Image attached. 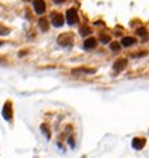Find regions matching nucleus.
<instances>
[{
    "label": "nucleus",
    "instance_id": "1",
    "mask_svg": "<svg viewBox=\"0 0 149 158\" xmlns=\"http://www.w3.org/2000/svg\"><path fill=\"white\" fill-rule=\"evenodd\" d=\"M74 42V38L71 34L66 32V34H61V35L58 36V43L61 44V46L66 47V46H71Z\"/></svg>",
    "mask_w": 149,
    "mask_h": 158
},
{
    "label": "nucleus",
    "instance_id": "4",
    "mask_svg": "<svg viewBox=\"0 0 149 158\" xmlns=\"http://www.w3.org/2000/svg\"><path fill=\"white\" fill-rule=\"evenodd\" d=\"M126 65H128V60H126L125 58H120V59H117V60L114 62L113 68H114V71L120 73V71H122L124 68L126 67Z\"/></svg>",
    "mask_w": 149,
    "mask_h": 158
},
{
    "label": "nucleus",
    "instance_id": "14",
    "mask_svg": "<svg viewBox=\"0 0 149 158\" xmlns=\"http://www.w3.org/2000/svg\"><path fill=\"white\" fill-rule=\"evenodd\" d=\"M136 34H137L138 36H141V38H145V36H146V29L144 28V27H141V28H137Z\"/></svg>",
    "mask_w": 149,
    "mask_h": 158
},
{
    "label": "nucleus",
    "instance_id": "10",
    "mask_svg": "<svg viewBox=\"0 0 149 158\" xmlns=\"http://www.w3.org/2000/svg\"><path fill=\"white\" fill-rule=\"evenodd\" d=\"M136 42H137V40H136L135 38H132V36H128V38H124L122 40H121V46H124V47H130V46H133Z\"/></svg>",
    "mask_w": 149,
    "mask_h": 158
},
{
    "label": "nucleus",
    "instance_id": "12",
    "mask_svg": "<svg viewBox=\"0 0 149 158\" xmlns=\"http://www.w3.org/2000/svg\"><path fill=\"white\" fill-rule=\"evenodd\" d=\"M79 34H81L82 36H86V35H90L91 34V29L89 28V27H82L81 29H79Z\"/></svg>",
    "mask_w": 149,
    "mask_h": 158
},
{
    "label": "nucleus",
    "instance_id": "5",
    "mask_svg": "<svg viewBox=\"0 0 149 158\" xmlns=\"http://www.w3.org/2000/svg\"><path fill=\"white\" fill-rule=\"evenodd\" d=\"M34 9L38 15H42L46 11V3L43 0H34Z\"/></svg>",
    "mask_w": 149,
    "mask_h": 158
},
{
    "label": "nucleus",
    "instance_id": "9",
    "mask_svg": "<svg viewBox=\"0 0 149 158\" xmlns=\"http://www.w3.org/2000/svg\"><path fill=\"white\" fill-rule=\"evenodd\" d=\"M95 46H97V40L94 38L86 39L85 43H83V48H85V50H91V48H94Z\"/></svg>",
    "mask_w": 149,
    "mask_h": 158
},
{
    "label": "nucleus",
    "instance_id": "17",
    "mask_svg": "<svg viewBox=\"0 0 149 158\" xmlns=\"http://www.w3.org/2000/svg\"><path fill=\"white\" fill-rule=\"evenodd\" d=\"M41 129H42V131L44 133V135H46L47 138H50V133H48V130H47V126H46V125H42Z\"/></svg>",
    "mask_w": 149,
    "mask_h": 158
},
{
    "label": "nucleus",
    "instance_id": "16",
    "mask_svg": "<svg viewBox=\"0 0 149 158\" xmlns=\"http://www.w3.org/2000/svg\"><path fill=\"white\" fill-rule=\"evenodd\" d=\"M101 42L106 44V43H110L111 39H110V36L109 35H101Z\"/></svg>",
    "mask_w": 149,
    "mask_h": 158
},
{
    "label": "nucleus",
    "instance_id": "11",
    "mask_svg": "<svg viewBox=\"0 0 149 158\" xmlns=\"http://www.w3.org/2000/svg\"><path fill=\"white\" fill-rule=\"evenodd\" d=\"M39 27H41V29L42 31H48V22H47V19H44V18H42L41 20H39Z\"/></svg>",
    "mask_w": 149,
    "mask_h": 158
},
{
    "label": "nucleus",
    "instance_id": "2",
    "mask_svg": "<svg viewBox=\"0 0 149 158\" xmlns=\"http://www.w3.org/2000/svg\"><path fill=\"white\" fill-rule=\"evenodd\" d=\"M66 20H67L69 24H75L78 22V12L74 8H70L66 12Z\"/></svg>",
    "mask_w": 149,
    "mask_h": 158
},
{
    "label": "nucleus",
    "instance_id": "19",
    "mask_svg": "<svg viewBox=\"0 0 149 158\" xmlns=\"http://www.w3.org/2000/svg\"><path fill=\"white\" fill-rule=\"evenodd\" d=\"M69 142H70V145L74 147V145H75V142H74V141H73V138H70V139H69Z\"/></svg>",
    "mask_w": 149,
    "mask_h": 158
},
{
    "label": "nucleus",
    "instance_id": "3",
    "mask_svg": "<svg viewBox=\"0 0 149 158\" xmlns=\"http://www.w3.org/2000/svg\"><path fill=\"white\" fill-rule=\"evenodd\" d=\"M51 22H53V26L54 27H62V26H63V23H64L63 15L56 14V12L51 14Z\"/></svg>",
    "mask_w": 149,
    "mask_h": 158
},
{
    "label": "nucleus",
    "instance_id": "18",
    "mask_svg": "<svg viewBox=\"0 0 149 158\" xmlns=\"http://www.w3.org/2000/svg\"><path fill=\"white\" fill-rule=\"evenodd\" d=\"M145 55H146L145 51H144V52H136V54H133V56H135V58H136V56H145Z\"/></svg>",
    "mask_w": 149,
    "mask_h": 158
},
{
    "label": "nucleus",
    "instance_id": "20",
    "mask_svg": "<svg viewBox=\"0 0 149 158\" xmlns=\"http://www.w3.org/2000/svg\"><path fill=\"white\" fill-rule=\"evenodd\" d=\"M63 1H64V0H55L56 4H61V3H63Z\"/></svg>",
    "mask_w": 149,
    "mask_h": 158
},
{
    "label": "nucleus",
    "instance_id": "6",
    "mask_svg": "<svg viewBox=\"0 0 149 158\" xmlns=\"http://www.w3.org/2000/svg\"><path fill=\"white\" fill-rule=\"evenodd\" d=\"M3 117L6 121H11V118H12V103L11 102H6V105H4Z\"/></svg>",
    "mask_w": 149,
    "mask_h": 158
},
{
    "label": "nucleus",
    "instance_id": "8",
    "mask_svg": "<svg viewBox=\"0 0 149 158\" xmlns=\"http://www.w3.org/2000/svg\"><path fill=\"white\" fill-rule=\"evenodd\" d=\"M145 144H146L145 138H135V139L132 141V146L135 147L136 150H141L145 146Z\"/></svg>",
    "mask_w": 149,
    "mask_h": 158
},
{
    "label": "nucleus",
    "instance_id": "21",
    "mask_svg": "<svg viewBox=\"0 0 149 158\" xmlns=\"http://www.w3.org/2000/svg\"><path fill=\"white\" fill-rule=\"evenodd\" d=\"M0 46H3V42H1V40H0Z\"/></svg>",
    "mask_w": 149,
    "mask_h": 158
},
{
    "label": "nucleus",
    "instance_id": "13",
    "mask_svg": "<svg viewBox=\"0 0 149 158\" xmlns=\"http://www.w3.org/2000/svg\"><path fill=\"white\" fill-rule=\"evenodd\" d=\"M110 48L113 51H120L121 50V44L117 42H110Z\"/></svg>",
    "mask_w": 149,
    "mask_h": 158
},
{
    "label": "nucleus",
    "instance_id": "7",
    "mask_svg": "<svg viewBox=\"0 0 149 158\" xmlns=\"http://www.w3.org/2000/svg\"><path fill=\"white\" fill-rule=\"evenodd\" d=\"M94 73H95L94 68H85V67H78L71 71L73 75H83V74H94Z\"/></svg>",
    "mask_w": 149,
    "mask_h": 158
},
{
    "label": "nucleus",
    "instance_id": "15",
    "mask_svg": "<svg viewBox=\"0 0 149 158\" xmlns=\"http://www.w3.org/2000/svg\"><path fill=\"white\" fill-rule=\"evenodd\" d=\"M8 34H9V28L0 24V35H8Z\"/></svg>",
    "mask_w": 149,
    "mask_h": 158
}]
</instances>
